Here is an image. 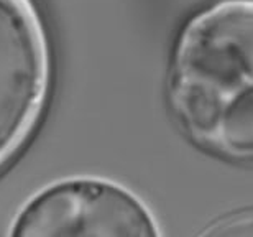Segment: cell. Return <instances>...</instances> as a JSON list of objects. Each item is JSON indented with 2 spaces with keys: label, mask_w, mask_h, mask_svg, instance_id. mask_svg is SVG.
Returning <instances> with one entry per match:
<instances>
[{
  "label": "cell",
  "mask_w": 253,
  "mask_h": 237,
  "mask_svg": "<svg viewBox=\"0 0 253 237\" xmlns=\"http://www.w3.org/2000/svg\"><path fill=\"white\" fill-rule=\"evenodd\" d=\"M168 95L191 140L227 160L253 161V0H224L186 25Z\"/></svg>",
  "instance_id": "obj_1"
},
{
  "label": "cell",
  "mask_w": 253,
  "mask_h": 237,
  "mask_svg": "<svg viewBox=\"0 0 253 237\" xmlns=\"http://www.w3.org/2000/svg\"><path fill=\"white\" fill-rule=\"evenodd\" d=\"M53 88V45L38 5L0 0V173L37 134Z\"/></svg>",
  "instance_id": "obj_2"
},
{
  "label": "cell",
  "mask_w": 253,
  "mask_h": 237,
  "mask_svg": "<svg viewBox=\"0 0 253 237\" xmlns=\"http://www.w3.org/2000/svg\"><path fill=\"white\" fill-rule=\"evenodd\" d=\"M131 191L100 178L59 181L30 199L13 224L18 237H145L158 234Z\"/></svg>",
  "instance_id": "obj_3"
},
{
  "label": "cell",
  "mask_w": 253,
  "mask_h": 237,
  "mask_svg": "<svg viewBox=\"0 0 253 237\" xmlns=\"http://www.w3.org/2000/svg\"><path fill=\"white\" fill-rule=\"evenodd\" d=\"M250 228H253V213H239L232 218H225L217 224V231H211L209 234H240L244 236Z\"/></svg>",
  "instance_id": "obj_4"
}]
</instances>
